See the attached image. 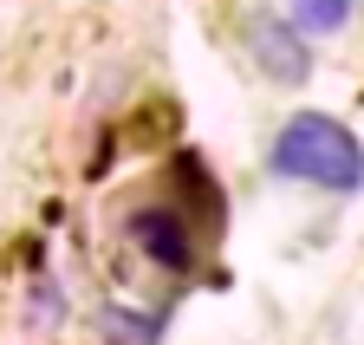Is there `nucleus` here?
I'll return each instance as SVG.
<instances>
[{"instance_id":"obj_6","label":"nucleus","mask_w":364,"mask_h":345,"mask_svg":"<svg viewBox=\"0 0 364 345\" xmlns=\"http://www.w3.org/2000/svg\"><path fill=\"white\" fill-rule=\"evenodd\" d=\"M59 319H65V293L39 280L33 287V326H59Z\"/></svg>"},{"instance_id":"obj_5","label":"nucleus","mask_w":364,"mask_h":345,"mask_svg":"<svg viewBox=\"0 0 364 345\" xmlns=\"http://www.w3.org/2000/svg\"><path fill=\"white\" fill-rule=\"evenodd\" d=\"M351 20V0H293V26L299 33H338Z\"/></svg>"},{"instance_id":"obj_4","label":"nucleus","mask_w":364,"mask_h":345,"mask_svg":"<svg viewBox=\"0 0 364 345\" xmlns=\"http://www.w3.org/2000/svg\"><path fill=\"white\" fill-rule=\"evenodd\" d=\"M98 339H105V345H156V339H163V313L105 307V313H98Z\"/></svg>"},{"instance_id":"obj_3","label":"nucleus","mask_w":364,"mask_h":345,"mask_svg":"<svg viewBox=\"0 0 364 345\" xmlns=\"http://www.w3.org/2000/svg\"><path fill=\"white\" fill-rule=\"evenodd\" d=\"M254 59H260V72L267 78H280V85H299L306 72H312V46H306V33L299 26H287V20H254Z\"/></svg>"},{"instance_id":"obj_2","label":"nucleus","mask_w":364,"mask_h":345,"mask_svg":"<svg viewBox=\"0 0 364 345\" xmlns=\"http://www.w3.org/2000/svg\"><path fill=\"white\" fill-rule=\"evenodd\" d=\"M124 228H130V241L144 248L156 267H169V274H182V267L196 261V235H189V222H182L176 208H163V202H156V208H136Z\"/></svg>"},{"instance_id":"obj_1","label":"nucleus","mask_w":364,"mask_h":345,"mask_svg":"<svg viewBox=\"0 0 364 345\" xmlns=\"http://www.w3.org/2000/svg\"><path fill=\"white\" fill-rule=\"evenodd\" d=\"M273 176L287 183H312V189H364V144L345 131L338 117H318V111H299L280 137H273V156H267Z\"/></svg>"}]
</instances>
